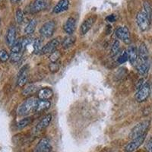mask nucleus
I'll use <instances>...</instances> for the list:
<instances>
[{"mask_svg":"<svg viewBox=\"0 0 152 152\" xmlns=\"http://www.w3.org/2000/svg\"><path fill=\"white\" fill-rule=\"evenodd\" d=\"M136 22L141 31H145L148 29L151 21L144 11L139 12L136 16Z\"/></svg>","mask_w":152,"mask_h":152,"instance_id":"obj_3","label":"nucleus"},{"mask_svg":"<svg viewBox=\"0 0 152 152\" xmlns=\"http://www.w3.org/2000/svg\"><path fill=\"white\" fill-rule=\"evenodd\" d=\"M37 24V21L36 19H32L25 28V30H24L25 34L28 35L32 34L36 29Z\"/></svg>","mask_w":152,"mask_h":152,"instance_id":"obj_23","label":"nucleus"},{"mask_svg":"<svg viewBox=\"0 0 152 152\" xmlns=\"http://www.w3.org/2000/svg\"><path fill=\"white\" fill-rule=\"evenodd\" d=\"M137 71L140 75L145 76L148 74L149 70L148 62H140L136 66Z\"/></svg>","mask_w":152,"mask_h":152,"instance_id":"obj_21","label":"nucleus"},{"mask_svg":"<svg viewBox=\"0 0 152 152\" xmlns=\"http://www.w3.org/2000/svg\"><path fill=\"white\" fill-rule=\"evenodd\" d=\"M31 123V118H24V119H21L18 123L17 127L18 129H23L24 127H26L27 126L30 124Z\"/></svg>","mask_w":152,"mask_h":152,"instance_id":"obj_27","label":"nucleus"},{"mask_svg":"<svg viewBox=\"0 0 152 152\" xmlns=\"http://www.w3.org/2000/svg\"><path fill=\"white\" fill-rule=\"evenodd\" d=\"M69 6V0H60L58 3L56 4L55 7L53 8V12L56 14H59L61 12L66 11Z\"/></svg>","mask_w":152,"mask_h":152,"instance_id":"obj_17","label":"nucleus"},{"mask_svg":"<svg viewBox=\"0 0 152 152\" xmlns=\"http://www.w3.org/2000/svg\"><path fill=\"white\" fill-rule=\"evenodd\" d=\"M146 135H147V133H145L142 136L138 137V138H135V139H132V141L130 143H129L126 147V151L134 152L135 151H136L142 145L145 138H146Z\"/></svg>","mask_w":152,"mask_h":152,"instance_id":"obj_6","label":"nucleus"},{"mask_svg":"<svg viewBox=\"0 0 152 152\" xmlns=\"http://www.w3.org/2000/svg\"><path fill=\"white\" fill-rule=\"evenodd\" d=\"M126 52L128 54V59L129 60L130 63L132 65H135L138 58V50H137L136 47H134V46H130V47H129Z\"/></svg>","mask_w":152,"mask_h":152,"instance_id":"obj_16","label":"nucleus"},{"mask_svg":"<svg viewBox=\"0 0 152 152\" xmlns=\"http://www.w3.org/2000/svg\"><path fill=\"white\" fill-rule=\"evenodd\" d=\"M144 12L146 14V15L148 16V19L150 20V21H151V18H152V9H151V6L150 3L147 1H145L144 2Z\"/></svg>","mask_w":152,"mask_h":152,"instance_id":"obj_25","label":"nucleus"},{"mask_svg":"<svg viewBox=\"0 0 152 152\" xmlns=\"http://www.w3.org/2000/svg\"><path fill=\"white\" fill-rule=\"evenodd\" d=\"M149 126H150L149 120H145V121L141 122L132 129L129 136L131 139H135L138 137L142 136L145 133H146V131L148 129Z\"/></svg>","mask_w":152,"mask_h":152,"instance_id":"obj_2","label":"nucleus"},{"mask_svg":"<svg viewBox=\"0 0 152 152\" xmlns=\"http://www.w3.org/2000/svg\"><path fill=\"white\" fill-rule=\"evenodd\" d=\"M75 26H76V21L75 19L73 18L70 17L66 20L65 22L64 25H63V29H64L65 32L67 33L68 34L72 35L75 31Z\"/></svg>","mask_w":152,"mask_h":152,"instance_id":"obj_12","label":"nucleus"},{"mask_svg":"<svg viewBox=\"0 0 152 152\" xmlns=\"http://www.w3.org/2000/svg\"><path fill=\"white\" fill-rule=\"evenodd\" d=\"M56 29V24L54 21H50L43 24L40 30V33L43 37L50 38L53 34Z\"/></svg>","mask_w":152,"mask_h":152,"instance_id":"obj_4","label":"nucleus"},{"mask_svg":"<svg viewBox=\"0 0 152 152\" xmlns=\"http://www.w3.org/2000/svg\"><path fill=\"white\" fill-rule=\"evenodd\" d=\"M20 1H21V0H20Z\"/></svg>","mask_w":152,"mask_h":152,"instance_id":"obj_40","label":"nucleus"},{"mask_svg":"<svg viewBox=\"0 0 152 152\" xmlns=\"http://www.w3.org/2000/svg\"><path fill=\"white\" fill-rule=\"evenodd\" d=\"M119 40H116L113 42L112 47H111V53H112V55L113 56L116 55V54L118 53V51H119Z\"/></svg>","mask_w":152,"mask_h":152,"instance_id":"obj_33","label":"nucleus"},{"mask_svg":"<svg viewBox=\"0 0 152 152\" xmlns=\"http://www.w3.org/2000/svg\"><path fill=\"white\" fill-rule=\"evenodd\" d=\"M51 120H52V115L51 114H47V115H46L40 120V123L37 125L36 128H35V132H40L43 131V129H45L47 126L50 125Z\"/></svg>","mask_w":152,"mask_h":152,"instance_id":"obj_11","label":"nucleus"},{"mask_svg":"<svg viewBox=\"0 0 152 152\" xmlns=\"http://www.w3.org/2000/svg\"><path fill=\"white\" fill-rule=\"evenodd\" d=\"M151 92L150 86L148 84H145L142 88L138 89V92L135 94V100L139 103H142L147 100Z\"/></svg>","mask_w":152,"mask_h":152,"instance_id":"obj_5","label":"nucleus"},{"mask_svg":"<svg viewBox=\"0 0 152 152\" xmlns=\"http://www.w3.org/2000/svg\"><path fill=\"white\" fill-rule=\"evenodd\" d=\"M16 39V30L15 26H11L8 29L7 34H6V41H7L8 45L10 47L14 45L15 43Z\"/></svg>","mask_w":152,"mask_h":152,"instance_id":"obj_15","label":"nucleus"},{"mask_svg":"<svg viewBox=\"0 0 152 152\" xmlns=\"http://www.w3.org/2000/svg\"><path fill=\"white\" fill-rule=\"evenodd\" d=\"M19 1H20V0H11V2H12V3H13V4L18 3V2Z\"/></svg>","mask_w":152,"mask_h":152,"instance_id":"obj_38","label":"nucleus"},{"mask_svg":"<svg viewBox=\"0 0 152 152\" xmlns=\"http://www.w3.org/2000/svg\"><path fill=\"white\" fill-rule=\"evenodd\" d=\"M61 53L58 50H56L53 53H51L50 56V60L51 61V62H56V61L60 58Z\"/></svg>","mask_w":152,"mask_h":152,"instance_id":"obj_29","label":"nucleus"},{"mask_svg":"<svg viewBox=\"0 0 152 152\" xmlns=\"http://www.w3.org/2000/svg\"><path fill=\"white\" fill-rule=\"evenodd\" d=\"M10 58L9 59L12 62H17L21 59V56H22V53H12L11 52Z\"/></svg>","mask_w":152,"mask_h":152,"instance_id":"obj_28","label":"nucleus"},{"mask_svg":"<svg viewBox=\"0 0 152 152\" xmlns=\"http://www.w3.org/2000/svg\"><path fill=\"white\" fill-rule=\"evenodd\" d=\"M59 65L57 64L56 62H52L50 65V69L52 72H56L59 70Z\"/></svg>","mask_w":152,"mask_h":152,"instance_id":"obj_35","label":"nucleus"},{"mask_svg":"<svg viewBox=\"0 0 152 152\" xmlns=\"http://www.w3.org/2000/svg\"><path fill=\"white\" fill-rule=\"evenodd\" d=\"M138 56L140 62H148V50L144 43H142L138 50Z\"/></svg>","mask_w":152,"mask_h":152,"instance_id":"obj_13","label":"nucleus"},{"mask_svg":"<svg viewBox=\"0 0 152 152\" xmlns=\"http://www.w3.org/2000/svg\"><path fill=\"white\" fill-rule=\"evenodd\" d=\"M50 152H51V151H50Z\"/></svg>","mask_w":152,"mask_h":152,"instance_id":"obj_39","label":"nucleus"},{"mask_svg":"<svg viewBox=\"0 0 152 152\" xmlns=\"http://www.w3.org/2000/svg\"><path fill=\"white\" fill-rule=\"evenodd\" d=\"M48 1L47 0H35L32 6V10L35 12L43 11L47 7Z\"/></svg>","mask_w":152,"mask_h":152,"instance_id":"obj_18","label":"nucleus"},{"mask_svg":"<svg viewBox=\"0 0 152 152\" xmlns=\"http://www.w3.org/2000/svg\"><path fill=\"white\" fill-rule=\"evenodd\" d=\"M59 43H60V41L58 38H56V39H53V40H50L48 43L46 44L44 47L42 48L41 52L43 54H47V53H52L54 51H56V48L59 47Z\"/></svg>","mask_w":152,"mask_h":152,"instance_id":"obj_9","label":"nucleus"},{"mask_svg":"<svg viewBox=\"0 0 152 152\" xmlns=\"http://www.w3.org/2000/svg\"><path fill=\"white\" fill-rule=\"evenodd\" d=\"M115 34L117 38H119V40H121L125 43L129 44L130 43V32L127 27H120L116 29Z\"/></svg>","mask_w":152,"mask_h":152,"instance_id":"obj_7","label":"nucleus"},{"mask_svg":"<svg viewBox=\"0 0 152 152\" xmlns=\"http://www.w3.org/2000/svg\"><path fill=\"white\" fill-rule=\"evenodd\" d=\"M22 42L18 41L15 43V44L11 47V52L12 53H21L22 50Z\"/></svg>","mask_w":152,"mask_h":152,"instance_id":"obj_26","label":"nucleus"},{"mask_svg":"<svg viewBox=\"0 0 152 152\" xmlns=\"http://www.w3.org/2000/svg\"><path fill=\"white\" fill-rule=\"evenodd\" d=\"M51 106V104L49 100H39L37 101V104L36 110L35 112L36 113H41L43 111L47 110Z\"/></svg>","mask_w":152,"mask_h":152,"instance_id":"obj_20","label":"nucleus"},{"mask_svg":"<svg viewBox=\"0 0 152 152\" xmlns=\"http://www.w3.org/2000/svg\"><path fill=\"white\" fill-rule=\"evenodd\" d=\"M76 40L75 37L73 36H67L66 37L64 38V40L62 41V46L63 47V49H69L70 47H72L73 45L75 44Z\"/></svg>","mask_w":152,"mask_h":152,"instance_id":"obj_22","label":"nucleus"},{"mask_svg":"<svg viewBox=\"0 0 152 152\" xmlns=\"http://www.w3.org/2000/svg\"><path fill=\"white\" fill-rule=\"evenodd\" d=\"M38 91V87L35 85H29L24 88L22 91V94L24 96H29L31 94L36 93Z\"/></svg>","mask_w":152,"mask_h":152,"instance_id":"obj_24","label":"nucleus"},{"mask_svg":"<svg viewBox=\"0 0 152 152\" xmlns=\"http://www.w3.org/2000/svg\"><path fill=\"white\" fill-rule=\"evenodd\" d=\"M145 148H146L148 152H152V138H149L145 145Z\"/></svg>","mask_w":152,"mask_h":152,"instance_id":"obj_36","label":"nucleus"},{"mask_svg":"<svg viewBox=\"0 0 152 152\" xmlns=\"http://www.w3.org/2000/svg\"><path fill=\"white\" fill-rule=\"evenodd\" d=\"M9 58H10V56L9 55V53H8L5 50H0V61H1V62H7L9 59Z\"/></svg>","mask_w":152,"mask_h":152,"instance_id":"obj_30","label":"nucleus"},{"mask_svg":"<svg viewBox=\"0 0 152 152\" xmlns=\"http://www.w3.org/2000/svg\"><path fill=\"white\" fill-rule=\"evenodd\" d=\"M96 20H97V16L96 15H91L90 17H88L87 19H85L84 22L82 23V24H81V29H80L81 34H86L88 31H90L91 28H92Z\"/></svg>","mask_w":152,"mask_h":152,"instance_id":"obj_8","label":"nucleus"},{"mask_svg":"<svg viewBox=\"0 0 152 152\" xmlns=\"http://www.w3.org/2000/svg\"><path fill=\"white\" fill-rule=\"evenodd\" d=\"M51 149V144L47 138H42L37 145L35 152H50Z\"/></svg>","mask_w":152,"mask_h":152,"instance_id":"obj_10","label":"nucleus"},{"mask_svg":"<svg viewBox=\"0 0 152 152\" xmlns=\"http://www.w3.org/2000/svg\"><path fill=\"white\" fill-rule=\"evenodd\" d=\"M16 21L18 24H21L23 21V18H24V15H23V12L21 9H18L16 11Z\"/></svg>","mask_w":152,"mask_h":152,"instance_id":"obj_34","label":"nucleus"},{"mask_svg":"<svg viewBox=\"0 0 152 152\" xmlns=\"http://www.w3.org/2000/svg\"><path fill=\"white\" fill-rule=\"evenodd\" d=\"M128 54H127V52L126 51H124L123 53H122L120 54V56H119L117 59V62H119V64H123V63H125L126 61H128Z\"/></svg>","mask_w":152,"mask_h":152,"instance_id":"obj_31","label":"nucleus"},{"mask_svg":"<svg viewBox=\"0 0 152 152\" xmlns=\"http://www.w3.org/2000/svg\"><path fill=\"white\" fill-rule=\"evenodd\" d=\"M37 101V99L34 98V97H29L19 107V115L20 116H27L31 113L35 112Z\"/></svg>","mask_w":152,"mask_h":152,"instance_id":"obj_1","label":"nucleus"},{"mask_svg":"<svg viewBox=\"0 0 152 152\" xmlns=\"http://www.w3.org/2000/svg\"><path fill=\"white\" fill-rule=\"evenodd\" d=\"M53 91L50 88H41L37 92L38 99L42 100H50L53 97Z\"/></svg>","mask_w":152,"mask_h":152,"instance_id":"obj_14","label":"nucleus"},{"mask_svg":"<svg viewBox=\"0 0 152 152\" xmlns=\"http://www.w3.org/2000/svg\"><path fill=\"white\" fill-rule=\"evenodd\" d=\"M107 21L109 22H114L116 21V16L114 15H110L107 16Z\"/></svg>","mask_w":152,"mask_h":152,"instance_id":"obj_37","label":"nucleus"},{"mask_svg":"<svg viewBox=\"0 0 152 152\" xmlns=\"http://www.w3.org/2000/svg\"><path fill=\"white\" fill-rule=\"evenodd\" d=\"M28 78V70L26 69V66L21 69V71L19 73L18 79V85L19 87H23L26 85Z\"/></svg>","mask_w":152,"mask_h":152,"instance_id":"obj_19","label":"nucleus"},{"mask_svg":"<svg viewBox=\"0 0 152 152\" xmlns=\"http://www.w3.org/2000/svg\"><path fill=\"white\" fill-rule=\"evenodd\" d=\"M41 50V40L40 39H37L34 43V51L35 53H39Z\"/></svg>","mask_w":152,"mask_h":152,"instance_id":"obj_32","label":"nucleus"}]
</instances>
